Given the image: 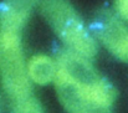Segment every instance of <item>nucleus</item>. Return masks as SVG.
Returning a JSON list of instances; mask_svg holds the SVG:
<instances>
[{
	"label": "nucleus",
	"instance_id": "1",
	"mask_svg": "<svg viewBox=\"0 0 128 113\" xmlns=\"http://www.w3.org/2000/svg\"><path fill=\"white\" fill-rule=\"evenodd\" d=\"M41 12L52 30L74 52L87 58L94 56L96 42L85 29L81 19L65 0H45Z\"/></svg>",
	"mask_w": 128,
	"mask_h": 113
},
{
	"label": "nucleus",
	"instance_id": "2",
	"mask_svg": "<svg viewBox=\"0 0 128 113\" xmlns=\"http://www.w3.org/2000/svg\"><path fill=\"white\" fill-rule=\"evenodd\" d=\"M0 78L5 92L12 101L30 96V77L19 31L0 30Z\"/></svg>",
	"mask_w": 128,
	"mask_h": 113
},
{
	"label": "nucleus",
	"instance_id": "3",
	"mask_svg": "<svg viewBox=\"0 0 128 113\" xmlns=\"http://www.w3.org/2000/svg\"><path fill=\"white\" fill-rule=\"evenodd\" d=\"M98 36L106 48L117 58L128 61V26L121 20L108 16L101 24Z\"/></svg>",
	"mask_w": 128,
	"mask_h": 113
},
{
	"label": "nucleus",
	"instance_id": "4",
	"mask_svg": "<svg viewBox=\"0 0 128 113\" xmlns=\"http://www.w3.org/2000/svg\"><path fill=\"white\" fill-rule=\"evenodd\" d=\"M55 84L58 98L68 113H111L110 110L100 108L87 102L72 88V86L62 76L57 74L55 77Z\"/></svg>",
	"mask_w": 128,
	"mask_h": 113
},
{
	"label": "nucleus",
	"instance_id": "5",
	"mask_svg": "<svg viewBox=\"0 0 128 113\" xmlns=\"http://www.w3.org/2000/svg\"><path fill=\"white\" fill-rule=\"evenodd\" d=\"M57 72V64L45 55L32 57L28 64V74L32 82L38 84H46L55 80Z\"/></svg>",
	"mask_w": 128,
	"mask_h": 113
},
{
	"label": "nucleus",
	"instance_id": "6",
	"mask_svg": "<svg viewBox=\"0 0 128 113\" xmlns=\"http://www.w3.org/2000/svg\"><path fill=\"white\" fill-rule=\"evenodd\" d=\"M14 113H44L41 104L32 97H25L22 100L14 101Z\"/></svg>",
	"mask_w": 128,
	"mask_h": 113
},
{
	"label": "nucleus",
	"instance_id": "7",
	"mask_svg": "<svg viewBox=\"0 0 128 113\" xmlns=\"http://www.w3.org/2000/svg\"><path fill=\"white\" fill-rule=\"evenodd\" d=\"M116 10L121 19L128 21V0H116Z\"/></svg>",
	"mask_w": 128,
	"mask_h": 113
},
{
	"label": "nucleus",
	"instance_id": "8",
	"mask_svg": "<svg viewBox=\"0 0 128 113\" xmlns=\"http://www.w3.org/2000/svg\"><path fill=\"white\" fill-rule=\"evenodd\" d=\"M0 106H1V102H0Z\"/></svg>",
	"mask_w": 128,
	"mask_h": 113
}]
</instances>
